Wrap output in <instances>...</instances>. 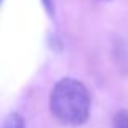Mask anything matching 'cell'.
Segmentation results:
<instances>
[{"label": "cell", "instance_id": "7a4b0ae2", "mask_svg": "<svg viewBox=\"0 0 128 128\" xmlns=\"http://www.w3.org/2000/svg\"><path fill=\"white\" fill-rule=\"evenodd\" d=\"M2 128H26L24 126V118H23L21 114L12 112V114H8V115L5 117Z\"/></svg>", "mask_w": 128, "mask_h": 128}, {"label": "cell", "instance_id": "6da1fadb", "mask_svg": "<svg viewBox=\"0 0 128 128\" xmlns=\"http://www.w3.org/2000/svg\"><path fill=\"white\" fill-rule=\"evenodd\" d=\"M50 115L65 126H81L89 120L91 94L76 78H60L49 94Z\"/></svg>", "mask_w": 128, "mask_h": 128}, {"label": "cell", "instance_id": "277c9868", "mask_svg": "<svg viewBox=\"0 0 128 128\" xmlns=\"http://www.w3.org/2000/svg\"><path fill=\"white\" fill-rule=\"evenodd\" d=\"M44 8H46V12L49 13V16H54V12H55V8H54V0H41Z\"/></svg>", "mask_w": 128, "mask_h": 128}, {"label": "cell", "instance_id": "3957f363", "mask_svg": "<svg viewBox=\"0 0 128 128\" xmlns=\"http://www.w3.org/2000/svg\"><path fill=\"white\" fill-rule=\"evenodd\" d=\"M114 128H128V109H120L112 117Z\"/></svg>", "mask_w": 128, "mask_h": 128}]
</instances>
